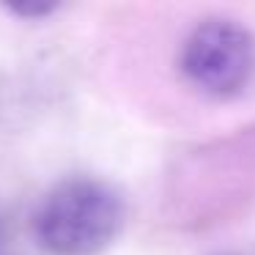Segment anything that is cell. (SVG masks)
Here are the masks:
<instances>
[{
	"label": "cell",
	"mask_w": 255,
	"mask_h": 255,
	"mask_svg": "<svg viewBox=\"0 0 255 255\" xmlns=\"http://www.w3.org/2000/svg\"><path fill=\"white\" fill-rule=\"evenodd\" d=\"M127 225V200L96 176H69L33 211V239L47 255H102Z\"/></svg>",
	"instance_id": "cell-1"
},
{
	"label": "cell",
	"mask_w": 255,
	"mask_h": 255,
	"mask_svg": "<svg viewBox=\"0 0 255 255\" xmlns=\"http://www.w3.org/2000/svg\"><path fill=\"white\" fill-rule=\"evenodd\" d=\"M178 80L214 105L242 102L255 88V30L231 14H206L187 28L173 61Z\"/></svg>",
	"instance_id": "cell-2"
},
{
	"label": "cell",
	"mask_w": 255,
	"mask_h": 255,
	"mask_svg": "<svg viewBox=\"0 0 255 255\" xmlns=\"http://www.w3.org/2000/svg\"><path fill=\"white\" fill-rule=\"evenodd\" d=\"M3 8L19 19H47L52 14H58V6H3Z\"/></svg>",
	"instance_id": "cell-3"
},
{
	"label": "cell",
	"mask_w": 255,
	"mask_h": 255,
	"mask_svg": "<svg viewBox=\"0 0 255 255\" xmlns=\"http://www.w3.org/2000/svg\"><path fill=\"white\" fill-rule=\"evenodd\" d=\"M222 255H239V253H222Z\"/></svg>",
	"instance_id": "cell-4"
}]
</instances>
